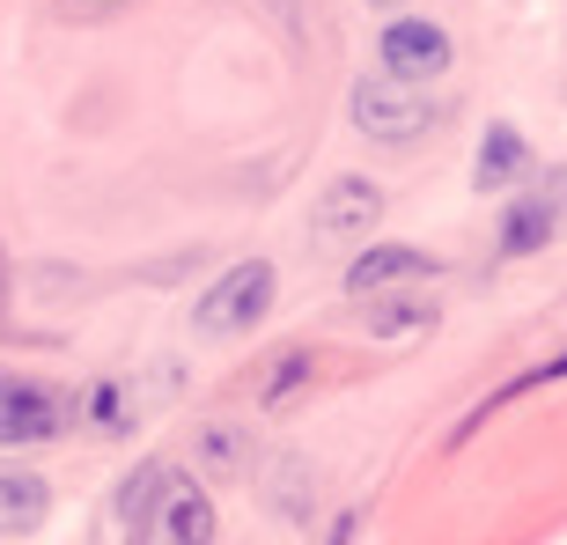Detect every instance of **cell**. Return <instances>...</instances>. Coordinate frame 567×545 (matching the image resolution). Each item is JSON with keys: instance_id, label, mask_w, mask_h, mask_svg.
Wrapping results in <instances>:
<instances>
[{"instance_id": "e0dca14e", "label": "cell", "mask_w": 567, "mask_h": 545, "mask_svg": "<svg viewBox=\"0 0 567 545\" xmlns=\"http://www.w3.org/2000/svg\"><path fill=\"white\" fill-rule=\"evenodd\" d=\"M74 16H111V8H126V0H66Z\"/></svg>"}, {"instance_id": "30bf717a", "label": "cell", "mask_w": 567, "mask_h": 545, "mask_svg": "<svg viewBox=\"0 0 567 545\" xmlns=\"http://www.w3.org/2000/svg\"><path fill=\"white\" fill-rule=\"evenodd\" d=\"M524 163H530L524 133H516V126H486L480 155H472V177H480V192H508L516 177H524Z\"/></svg>"}, {"instance_id": "ac0fdd59", "label": "cell", "mask_w": 567, "mask_h": 545, "mask_svg": "<svg viewBox=\"0 0 567 545\" xmlns=\"http://www.w3.org/2000/svg\"><path fill=\"white\" fill-rule=\"evenodd\" d=\"M347 538H354V516H339V524L324 531V545H347Z\"/></svg>"}, {"instance_id": "277c9868", "label": "cell", "mask_w": 567, "mask_h": 545, "mask_svg": "<svg viewBox=\"0 0 567 545\" xmlns=\"http://www.w3.org/2000/svg\"><path fill=\"white\" fill-rule=\"evenodd\" d=\"M383 74H399V82H435V74H450V60H457V44H450V30L427 16H399L391 30H383L377 44Z\"/></svg>"}, {"instance_id": "8fae6325", "label": "cell", "mask_w": 567, "mask_h": 545, "mask_svg": "<svg viewBox=\"0 0 567 545\" xmlns=\"http://www.w3.org/2000/svg\"><path fill=\"white\" fill-rule=\"evenodd\" d=\"M553 229H560V214H553L546 192H530V199H516L502 222V258H530V251H546Z\"/></svg>"}, {"instance_id": "9c48e42d", "label": "cell", "mask_w": 567, "mask_h": 545, "mask_svg": "<svg viewBox=\"0 0 567 545\" xmlns=\"http://www.w3.org/2000/svg\"><path fill=\"white\" fill-rule=\"evenodd\" d=\"M52 516V486L38 472H0V538H30Z\"/></svg>"}, {"instance_id": "d6986e66", "label": "cell", "mask_w": 567, "mask_h": 545, "mask_svg": "<svg viewBox=\"0 0 567 545\" xmlns=\"http://www.w3.org/2000/svg\"><path fill=\"white\" fill-rule=\"evenodd\" d=\"M369 8H405V0H369Z\"/></svg>"}, {"instance_id": "9a60e30c", "label": "cell", "mask_w": 567, "mask_h": 545, "mask_svg": "<svg viewBox=\"0 0 567 545\" xmlns=\"http://www.w3.org/2000/svg\"><path fill=\"white\" fill-rule=\"evenodd\" d=\"M560 377H567V354H560V361H546V369H530V377H516V383H508V391H494V399H486V405H480V413H472V420H486V413H494V405L524 399V391H538V383H560Z\"/></svg>"}, {"instance_id": "4fadbf2b", "label": "cell", "mask_w": 567, "mask_h": 545, "mask_svg": "<svg viewBox=\"0 0 567 545\" xmlns=\"http://www.w3.org/2000/svg\"><path fill=\"white\" fill-rule=\"evenodd\" d=\"M302 383H310V354H302V347H288V354H274V377L258 383V405H266V413H280Z\"/></svg>"}, {"instance_id": "5bb4252c", "label": "cell", "mask_w": 567, "mask_h": 545, "mask_svg": "<svg viewBox=\"0 0 567 545\" xmlns=\"http://www.w3.org/2000/svg\"><path fill=\"white\" fill-rule=\"evenodd\" d=\"M361 325L369 332H421V325H435V302H391V310H369Z\"/></svg>"}, {"instance_id": "8992f818", "label": "cell", "mask_w": 567, "mask_h": 545, "mask_svg": "<svg viewBox=\"0 0 567 545\" xmlns=\"http://www.w3.org/2000/svg\"><path fill=\"white\" fill-rule=\"evenodd\" d=\"M133 545H214V494L199 480H177L169 472L163 502H155V516L141 524Z\"/></svg>"}, {"instance_id": "2e32d148", "label": "cell", "mask_w": 567, "mask_h": 545, "mask_svg": "<svg viewBox=\"0 0 567 545\" xmlns=\"http://www.w3.org/2000/svg\"><path fill=\"white\" fill-rule=\"evenodd\" d=\"M89 413H96V428L118 435V428H126V420H118V383H96V391H89Z\"/></svg>"}, {"instance_id": "7c38bea8", "label": "cell", "mask_w": 567, "mask_h": 545, "mask_svg": "<svg viewBox=\"0 0 567 545\" xmlns=\"http://www.w3.org/2000/svg\"><path fill=\"white\" fill-rule=\"evenodd\" d=\"M163 486H169V464H155V457H147L141 472H133V480L118 486V502H111V516H118V524H126L133 538H141V524L155 516V502H163Z\"/></svg>"}, {"instance_id": "ba28073f", "label": "cell", "mask_w": 567, "mask_h": 545, "mask_svg": "<svg viewBox=\"0 0 567 545\" xmlns=\"http://www.w3.org/2000/svg\"><path fill=\"white\" fill-rule=\"evenodd\" d=\"M192 464H199V480H251V428L244 420H207L192 435Z\"/></svg>"}, {"instance_id": "7a4b0ae2", "label": "cell", "mask_w": 567, "mask_h": 545, "mask_svg": "<svg viewBox=\"0 0 567 545\" xmlns=\"http://www.w3.org/2000/svg\"><path fill=\"white\" fill-rule=\"evenodd\" d=\"M347 111H354V133H369V141H421L427 126H435V104L421 96V82H399V74H361L354 96H347Z\"/></svg>"}, {"instance_id": "3957f363", "label": "cell", "mask_w": 567, "mask_h": 545, "mask_svg": "<svg viewBox=\"0 0 567 545\" xmlns=\"http://www.w3.org/2000/svg\"><path fill=\"white\" fill-rule=\"evenodd\" d=\"M66 428H74V399L66 391L0 369V450H38V442H60Z\"/></svg>"}, {"instance_id": "5b68a950", "label": "cell", "mask_w": 567, "mask_h": 545, "mask_svg": "<svg viewBox=\"0 0 567 545\" xmlns=\"http://www.w3.org/2000/svg\"><path fill=\"white\" fill-rule=\"evenodd\" d=\"M383 222V192L369 177H332L310 207V236L317 244H361V236Z\"/></svg>"}, {"instance_id": "6da1fadb", "label": "cell", "mask_w": 567, "mask_h": 545, "mask_svg": "<svg viewBox=\"0 0 567 545\" xmlns=\"http://www.w3.org/2000/svg\"><path fill=\"white\" fill-rule=\"evenodd\" d=\"M274 310V266L266 258H236L199 302H192V332L199 339H236Z\"/></svg>"}, {"instance_id": "52a82bcc", "label": "cell", "mask_w": 567, "mask_h": 545, "mask_svg": "<svg viewBox=\"0 0 567 545\" xmlns=\"http://www.w3.org/2000/svg\"><path fill=\"white\" fill-rule=\"evenodd\" d=\"M435 258L421 244H369V251L347 266V295H377V288H399V280H427Z\"/></svg>"}]
</instances>
